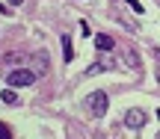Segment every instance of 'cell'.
I'll return each mask as SVG.
<instances>
[{
	"label": "cell",
	"instance_id": "1",
	"mask_svg": "<svg viewBox=\"0 0 160 139\" xmlns=\"http://www.w3.org/2000/svg\"><path fill=\"white\" fill-rule=\"evenodd\" d=\"M36 77H39V71H33V68H12L9 74H6V83H9L12 89H18V86L36 83Z\"/></svg>",
	"mask_w": 160,
	"mask_h": 139
},
{
	"label": "cell",
	"instance_id": "2",
	"mask_svg": "<svg viewBox=\"0 0 160 139\" xmlns=\"http://www.w3.org/2000/svg\"><path fill=\"white\" fill-rule=\"evenodd\" d=\"M107 107H110V98L104 92H92L89 95V110H92V116H95V118H104V116H107Z\"/></svg>",
	"mask_w": 160,
	"mask_h": 139
},
{
	"label": "cell",
	"instance_id": "3",
	"mask_svg": "<svg viewBox=\"0 0 160 139\" xmlns=\"http://www.w3.org/2000/svg\"><path fill=\"white\" fill-rule=\"evenodd\" d=\"M125 124H128L131 130H139V127L145 124V113H142V110H128V113H125Z\"/></svg>",
	"mask_w": 160,
	"mask_h": 139
},
{
	"label": "cell",
	"instance_id": "4",
	"mask_svg": "<svg viewBox=\"0 0 160 139\" xmlns=\"http://www.w3.org/2000/svg\"><path fill=\"white\" fill-rule=\"evenodd\" d=\"M122 62H125V68H131V71H139V68H142L137 50H131V47H125V50H122Z\"/></svg>",
	"mask_w": 160,
	"mask_h": 139
},
{
	"label": "cell",
	"instance_id": "5",
	"mask_svg": "<svg viewBox=\"0 0 160 139\" xmlns=\"http://www.w3.org/2000/svg\"><path fill=\"white\" fill-rule=\"evenodd\" d=\"M95 47H98V50H113V39L104 36V33H98L95 36Z\"/></svg>",
	"mask_w": 160,
	"mask_h": 139
},
{
	"label": "cell",
	"instance_id": "6",
	"mask_svg": "<svg viewBox=\"0 0 160 139\" xmlns=\"http://www.w3.org/2000/svg\"><path fill=\"white\" fill-rule=\"evenodd\" d=\"M62 56H65V62L74 59V47H71V39H68V36H62Z\"/></svg>",
	"mask_w": 160,
	"mask_h": 139
},
{
	"label": "cell",
	"instance_id": "7",
	"mask_svg": "<svg viewBox=\"0 0 160 139\" xmlns=\"http://www.w3.org/2000/svg\"><path fill=\"white\" fill-rule=\"evenodd\" d=\"M0 101H3V104H9V107H15V104H18V95L12 92V86H9V89H3V92H0Z\"/></svg>",
	"mask_w": 160,
	"mask_h": 139
},
{
	"label": "cell",
	"instance_id": "8",
	"mask_svg": "<svg viewBox=\"0 0 160 139\" xmlns=\"http://www.w3.org/2000/svg\"><path fill=\"white\" fill-rule=\"evenodd\" d=\"M128 6H131L133 12H139V15H142V12H145V9H142V3H139V0H128Z\"/></svg>",
	"mask_w": 160,
	"mask_h": 139
},
{
	"label": "cell",
	"instance_id": "9",
	"mask_svg": "<svg viewBox=\"0 0 160 139\" xmlns=\"http://www.w3.org/2000/svg\"><path fill=\"white\" fill-rule=\"evenodd\" d=\"M0 139H12V130H9V127H6V124H3V122H0Z\"/></svg>",
	"mask_w": 160,
	"mask_h": 139
},
{
	"label": "cell",
	"instance_id": "10",
	"mask_svg": "<svg viewBox=\"0 0 160 139\" xmlns=\"http://www.w3.org/2000/svg\"><path fill=\"white\" fill-rule=\"evenodd\" d=\"M154 59H157V80H160V50H154Z\"/></svg>",
	"mask_w": 160,
	"mask_h": 139
},
{
	"label": "cell",
	"instance_id": "11",
	"mask_svg": "<svg viewBox=\"0 0 160 139\" xmlns=\"http://www.w3.org/2000/svg\"><path fill=\"white\" fill-rule=\"evenodd\" d=\"M0 12H3V15H9V9H6V6H0Z\"/></svg>",
	"mask_w": 160,
	"mask_h": 139
},
{
	"label": "cell",
	"instance_id": "12",
	"mask_svg": "<svg viewBox=\"0 0 160 139\" xmlns=\"http://www.w3.org/2000/svg\"><path fill=\"white\" fill-rule=\"evenodd\" d=\"M12 3H24V0H12Z\"/></svg>",
	"mask_w": 160,
	"mask_h": 139
},
{
	"label": "cell",
	"instance_id": "13",
	"mask_svg": "<svg viewBox=\"0 0 160 139\" xmlns=\"http://www.w3.org/2000/svg\"><path fill=\"white\" fill-rule=\"evenodd\" d=\"M157 118H160V110H157Z\"/></svg>",
	"mask_w": 160,
	"mask_h": 139
},
{
	"label": "cell",
	"instance_id": "14",
	"mask_svg": "<svg viewBox=\"0 0 160 139\" xmlns=\"http://www.w3.org/2000/svg\"><path fill=\"white\" fill-rule=\"evenodd\" d=\"M157 139H160V136H157Z\"/></svg>",
	"mask_w": 160,
	"mask_h": 139
}]
</instances>
